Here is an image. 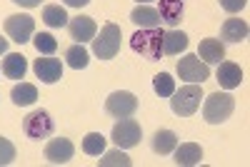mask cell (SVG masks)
I'll list each match as a JSON object with an SVG mask.
<instances>
[{"label": "cell", "mask_w": 250, "mask_h": 167, "mask_svg": "<svg viewBox=\"0 0 250 167\" xmlns=\"http://www.w3.org/2000/svg\"><path fill=\"white\" fill-rule=\"evenodd\" d=\"M233 110H235V97L230 93H213V95H208L205 102H203V117H205V122H210V125L225 122L228 117L233 115Z\"/></svg>", "instance_id": "obj_1"}, {"label": "cell", "mask_w": 250, "mask_h": 167, "mask_svg": "<svg viewBox=\"0 0 250 167\" xmlns=\"http://www.w3.org/2000/svg\"><path fill=\"white\" fill-rule=\"evenodd\" d=\"M130 48L140 53L145 60H160L163 57V30L158 28H143L130 37Z\"/></svg>", "instance_id": "obj_2"}, {"label": "cell", "mask_w": 250, "mask_h": 167, "mask_svg": "<svg viewBox=\"0 0 250 167\" xmlns=\"http://www.w3.org/2000/svg\"><path fill=\"white\" fill-rule=\"evenodd\" d=\"M170 97H173V100H170L173 112H175L178 117H190V115H195V112H198V108H200L203 88H200V85H195V82H188L185 88L175 90Z\"/></svg>", "instance_id": "obj_3"}, {"label": "cell", "mask_w": 250, "mask_h": 167, "mask_svg": "<svg viewBox=\"0 0 250 167\" xmlns=\"http://www.w3.org/2000/svg\"><path fill=\"white\" fill-rule=\"evenodd\" d=\"M120 40H123V30L115 23L103 25L100 35L93 37V53L100 60H113L120 53Z\"/></svg>", "instance_id": "obj_4"}, {"label": "cell", "mask_w": 250, "mask_h": 167, "mask_svg": "<svg viewBox=\"0 0 250 167\" xmlns=\"http://www.w3.org/2000/svg\"><path fill=\"white\" fill-rule=\"evenodd\" d=\"M53 130H55V122L48 110H33L23 117V132L30 140H45L53 135Z\"/></svg>", "instance_id": "obj_5"}, {"label": "cell", "mask_w": 250, "mask_h": 167, "mask_svg": "<svg viewBox=\"0 0 250 167\" xmlns=\"http://www.w3.org/2000/svg\"><path fill=\"white\" fill-rule=\"evenodd\" d=\"M143 137V128L138 120H130V117H120L115 125H113V142L118 145L120 150H130L140 142Z\"/></svg>", "instance_id": "obj_6"}, {"label": "cell", "mask_w": 250, "mask_h": 167, "mask_svg": "<svg viewBox=\"0 0 250 167\" xmlns=\"http://www.w3.org/2000/svg\"><path fill=\"white\" fill-rule=\"evenodd\" d=\"M3 28H5V33H8V37L13 40V43L25 45V43H30V37L35 33V18L20 15V13L18 15H8Z\"/></svg>", "instance_id": "obj_7"}, {"label": "cell", "mask_w": 250, "mask_h": 167, "mask_svg": "<svg viewBox=\"0 0 250 167\" xmlns=\"http://www.w3.org/2000/svg\"><path fill=\"white\" fill-rule=\"evenodd\" d=\"M178 75L185 82H195V85H203V82L210 77V65L198 57V55H185L178 60Z\"/></svg>", "instance_id": "obj_8"}, {"label": "cell", "mask_w": 250, "mask_h": 167, "mask_svg": "<svg viewBox=\"0 0 250 167\" xmlns=\"http://www.w3.org/2000/svg\"><path fill=\"white\" fill-rule=\"evenodd\" d=\"M138 110V97L128 90H118V93H110L108 100H105V112L113 115V117H130L133 112Z\"/></svg>", "instance_id": "obj_9"}, {"label": "cell", "mask_w": 250, "mask_h": 167, "mask_svg": "<svg viewBox=\"0 0 250 167\" xmlns=\"http://www.w3.org/2000/svg\"><path fill=\"white\" fill-rule=\"evenodd\" d=\"M75 155V148L68 137H58V140H50L45 145V160L50 165H68Z\"/></svg>", "instance_id": "obj_10"}, {"label": "cell", "mask_w": 250, "mask_h": 167, "mask_svg": "<svg viewBox=\"0 0 250 167\" xmlns=\"http://www.w3.org/2000/svg\"><path fill=\"white\" fill-rule=\"evenodd\" d=\"M33 70H35L38 80H43L45 85H53V82H58L62 77V62L50 57V55H45V57H40V60L33 62Z\"/></svg>", "instance_id": "obj_11"}, {"label": "cell", "mask_w": 250, "mask_h": 167, "mask_svg": "<svg viewBox=\"0 0 250 167\" xmlns=\"http://www.w3.org/2000/svg\"><path fill=\"white\" fill-rule=\"evenodd\" d=\"M68 33L73 40H78V43H88V40L95 37L98 33V25H95V20L88 18V15H78L73 20H68Z\"/></svg>", "instance_id": "obj_12"}, {"label": "cell", "mask_w": 250, "mask_h": 167, "mask_svg": "<svg viewBox=\"0 0 250 167\" xmlns=\"http://www.w3.org/2000/svg\"><path fill=\"white\" fill-rule=\"evenodd\" d=\"M130 23L140 28H160V13L158 8H150L148 3H138L130 13Z\"/></svg>", "instance_id": "obj_13"}, {"label": "cell", "mask_w": 250, "mask_h": 167, "mask_svg": "<svg viewBox=\"0 0 250 167\" xmlns=\"http://www.w3.org/2000/svg\"><path fill=\"white\" fill-rule=\"evenodd\" d=\"M198 53H200V60L205 65H215V62H220L225 57V45L218 37H205V40H200Z\"/></svg>", "instance_id": "obj_14"}, {"label": "cell", "mask_w": 250, "mask_h": 167, "mask_svg": "<svg viewBox=\"0 0 250 167\" xmlns=\"http://www.w3.org/2000/svg\"><path fill=\"white\" fill-rule=\"evenodd\" d=\"M158 13H160V23L175 28V25H180V20H183L185 3H183V0H160Z\"/></svg>", "instance_id": "obj_15"}, {"label": "cell", "mask_w": 250, "mask_h": 167, "mask_svg": "<svg viewBox=\"0 0 250 167\" xmlns=\"http://www.w3.org/2000/svg\"><path fill=\"white\" fill-rule=\"evenodd\" d=\"M248 37V23L240 18H230L225 20L223 28H220V40L223 43H243Z\"/></svg>", "instance_id": "obj_16"}, {"label": "cell", "mask_w": 250, "mask_h": 167, "mask_svg": "<svg viewBox=\"0 0 250 167\" xmlns=\"http://www.w3.org/2000/svg\"><path fill=\"white\" fill-rule=\"evenodd\" d=\"M218 82H220V88L225 90H233V88H240V82H243V70L240 65H235V62H218Z\"/></svg>", "instance_id": "obj_17"}, {"label": "cell", "mask_w": 250, "mask_h": 167, "mask_svg": "<svg viewBox=\"0 0 250 167\" xmlns=\"http://www.w3.org/2000/svg\"><path fill=\"white\" fill-rule=\"evenodd\" d=\"M28 73V60L20 53H8L3 60V75L10 80H23Z\"/></svg>", "instance_id": "obj_18"}, {"label": "cell", "mask_w": 250, "mask_h": 167, "mask_svg": "<svg viewBox=\"0 0 250 167\" xmlns=\"http://www.w3.org/2000/svg\"><path fill=\"white\" fill-rule=\"evenodd\" d=\"M173 152H175V165H183V167L198 165L203 160V148L198 142H183L180 148H175Z\"/></svg>", "instance_id": "obj_19"}, {"label": "cell", "mask_w": 250, "mask_h": 167, "mask_svg": "<svg viewBox=\"0 0 250 167\" xmlns=\"http://www.w3.org/2000/svg\"><path fill=\"white\" fill-rule=\"evenodd\" d=\"M183 50H188V35L183 30L163 33V55H180Z\"/></svg>", "instance_id": "obj_20"}, {"label": "cell", "mask_w": 250, "mask_h": 167, "mask_svg": "<svg viewBox=\"0 0 250 167\" xmlns=\"http://www.w3.org/2000/svg\"><path fill=\"white\" fill-rule=\"evenodd\" d=\"M10 100L15 102L18 108H28V105H33V102L38 100V88L30 85V82H20V85H15L10 90Z\"/></svg>", "instance_id": "obj_21"}, {"label": "cell", "mask_w": 250, "mask_h": 167, "mask_svg": "<svg viewBox=\"0 0 250 167\" xmlns=\"http://www.w3.org/2000/svg\"><path fill=\"white\" fill-rule=\"evenodd\" d=\"M178 148V135L173 130H158L153 135V152L158 155H170Z\"/></svg>", "instance_id": "obj_22"}, {"label": "cell", "mask_w": 250, "mask_h": 167, "mask_svg": "<svg viewBox=\"0 0 250 167\" xmlns=\"http://www.w3.org/2000/svg\"><path fill=\"white\" fill-rule=\"evenodd\" d=\"M68 13L62 5H45L43 8V23L48 28H65L68 25Z\"/></svg>", "instance_id": "obj_23"}, {"label": "cell", "mask_w": 250, "mask_h": 167, "mask_svg": "<svg viewBox=\"0 0 250 167\" xmlns=\"http://www.w3.org/2000/svg\"><path fill=\"white\" fill-rule=\"evenodd\" d=\"M65 62L73 68V70H83L88 68V50L83 48V43H75L65 50Z\"/></svg>", "instance_id": "obj_24"}, {"label": "cell", "mask_w": 250, "mask_h": 167, "mask_svg": "<svg viewBox=\"0 0 250 167\" xmlns=\"http://www.w3.org/2000/svg\"><path fill=\"white\" fill-rule=\"evenodd\" d=\"M83 152L85 155H93V157H100L105 152V137L100 132H88L83 137Z\"/></svg>", "instance_id": "obj_25"}, {"label": "cell", "mask_w": 250, "mask_h": 167, "mask_svg": "<svg viewBox=\"0 0 250 167\" xmlns=\"http://www.w3.org/2000/svg\"><path fill=\"white\" fill-rule=\"evenodd\" d=\"M153 90L160 95V97H170L175 93V80L168 75V73H158L153 77Z\"/></svg>", "instance_id": "obj_26"}, {"label": "cell", "mask_w": 250, "mask_h": 167, "mask_svg": "<svg viewBox=\"0 0 250 167\" xmlns=\"http://www.w3.org/2000/svg\"><path fill=\"white\" fill-rule=\"evenodd\" d=\"M33 45H35V50H38L40 55H53V53L58 50V40H55L50 33H38V35L33 37Z\"/></svg>", "instance_id": "obj_27"}, {"label": "cell", "mask_w": 250, "mask_h": 167, "mask_svg": "<svg viewBox=\"0 0 250 167\" xmlns=\"http://www.w3.org/2000/svg\"><path fill=\"white\" fill-rule=\"evenodd\" d=\"M100 167H130L133 165V160L128 157V155H125V152H120V148L118 150H110V152H105V155H103V160L98 162Z\"/></svg>", "instance_id": "obj_28"}, {"label": "cell", "mask_w": 250, "mask_h": 167, "mask_svg": "<svg viewBox=\"0 0 250 167\" xmlns=\"http://www.w3.org/2000/svg\"><path fill=\"white\" fill-rule=\"evenodd\" d=\"M15 160V145L8 137H0V167H5Z\"/></svg>", "instance_id": "obj_29"}, {"label": "cell", "mask_w": 250, "mask_h": 167, "mask_svg": "<svg viewBox=\"0 0 250 167\" xmlns=\"http://www.w3.org/2000/svg\"><path fill=\"white\" fill-rule=\"evenodd\" d=\"M248 5V0H220V8L225 13H240Z\"/></svg>", "instance_id": "obj_30"}, {"label": "cell", "mask_w": 250, "mask_h": 167, "mask_svg": "<svg viewBox=\"0 0 250 167\" xmlns=\"http://www.w3.org/2000/svg\"><path fill=\"white\" fill-rule=\"evenodd\" d=\"M15 5H20V8H38L43 0H13Z\"/></svg>", "instance_id": "obj_31"}, {"label": "cell", "mask_w": 250, "mask_h": 167, "mask_svg": "<svg viewBox=\"0 0 250 167\" xmlns=\"http://www.w3.org/2000/svg\"><path fill=\"white\" fill-rule=\"evenodd\" d=\"M62 3H65L68 8H85L90 0H62Z\"/></svg>", "instance_id": "obj_32"}, {"label": "cell", "mask_w": 250, "mask_h": 167, "mask_svg": "<svg viewBox=\"0 0 250 167\" xmlns=\"http://www.w3.org/2000/svg\"><path fill=\"white\" fill-rule=\"evenodd\" d=\"M5 53H8V40L0 37V55H5Z\"/></svg>", "instance_id": "obj_33"}, {"label": "cell", "mask_w": 250, "mask_h": 167, "mask_svg": "<svg viewBox=\"0 0 250 167\" xmlns=\"http://www.w3.org/2000/svg\"><path fill=\"white\" fill-rule=\"evenodd\" d=\"M138 3H150V0H138Z\"/></svg>", "instance_id": "obj_34"}]
</instances>
